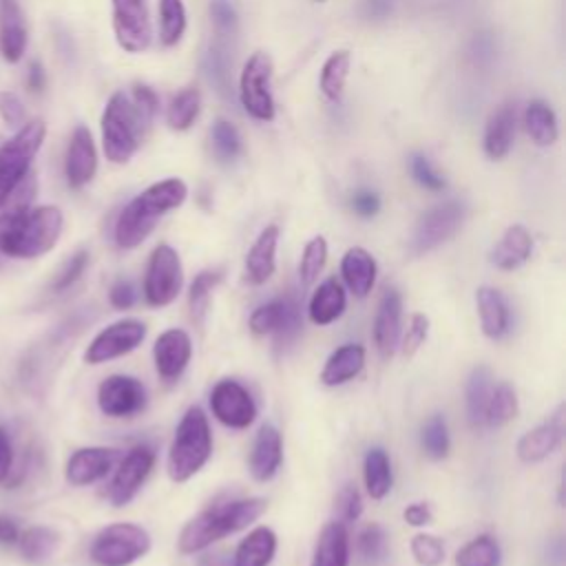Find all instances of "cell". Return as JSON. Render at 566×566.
I'll list each match as a JSON object with an SVG mask.
<instances>
[{
  "instance_id": "25",
  "label": "cell",
  "mask_w": 566,
  "mask_h": 566,
  "mask_svg": "<svg viewBox=\"0 0 566 566\" xmlns=\"http://www.w3.org/2000/svg\"><path fill=\"white\" fill-rule=\"evenodd\" d=\"M478 314H480V327L486 338H504L511 329V312L500 290L491 285H482L475 292Z\"/></svg>"
},
{
  "instance_id": "39",
  "label": "cell",
  "mask_w": 566,
  "mask_h": 566,
  "mask_svg": "<svg viewBox=\"0 0 566 566\" xmlns=\"http://www.w3.org/2000/svg\"><path fill=\"white\" fill-rule=\"evenodd\" d=\"M199 106H201V97L199 91L188 86L184 91H179L166 111V122L172 130H186L195 124L197 115H199Z\"/></svg>"
},
{
  "instance_id": "63",
  "label": "cell",
  "mask_w": 566,
  "mask_h": 566,
  "mask_svg": "<svg viewBox=\"0 0 566 566\" xmlns=\"http://www.w3.org/2000/svg\"><path fill=\"white\" fill-rule=\"evenodd\" d=\"M391 11V0H367V13L374 18H385Z\"/></svg>"
},
{
  "instance_id": "44",
  "label": "cell",
  "mask_w": 566,
  "mask_h": 566,
  "mask_svg": "<svg viewBox=\"0 0 566 566\" xmlns=\"http://www.w3.org/2000/svg\"><path fill=\"white\" fill-rule=\"evenodd\" d=\"M221 281V270H201L188 290V305H190V314L195 321L201 323L208 303H210V292L214 290V285Z\"/></svg>"
},
{
  "instance_id": "5",
  "label": "cell",
  "mask_w": 566,
  "mask_h": 566,
  "mask_svg": "<svg viewBox=\"0 0 566 566\" xmlns=\"http://www.w3.org/2000/svg\"><path fill=\"white\" fill-rule=\"evenodd\" d=\"M102 148L108 161L126 164L139 148L142 137L148 133L130 95L117 91L108 97L102 113Z\"/></svg>"
},
{
  "instance_id": "4",
  "label": "cell",
  "mask_w": 566,
  "mask_h": 566,
  "mask_svg": "<svg viewBox=\"0 0 566 566\" xmlns=\"http://www.w3.org/2000/svg\"><path fill=\"white\" fill-rule=\"evenodd\" d=\"M212 455V433L201 407H188L168 449L166 469L172 482H186L203 469Z\"/></svg>"
},
{
  "instance_id": "62",
  "label": "cell",
  "mask_w": 566,
  "mask_h": 566,
  "mask_svg": "<svg viewBox=\"0 0 566 566\" xmlns=\"http://www.w3.org/2000/svg\"><path fill=\"white\" fill-rule=\"evenodd\" d=\"M197 566H232V559L226 553H206L199 557Z\"/></svg>"
},
{
  "instance_id": "24",
  "label": "cell",
  "mask_w": 566,
  "mask_h": 566,
  "mask_svg": "<svg viewBox=\"0 0 566 566\" xmlns=\"http://www.w3.org/2000/svg\"><path fill=\"white\" fill-rule=\"evenodd\" d=\"M279 228L265 226L245 254V279L252 285H263L276 270Z\"/></svg>"
},
{
  "instance_id": "60",
  "label": "cell",
  "mask_w": 566,
  "mask_h": 566,
  "mask_svg": "<svg viewBox=\"0 0 566 566\" xmlns=\"http://www.w3.org/2000/svg\"><path fill=\"white\" fill-rule=\"evenodd\" d=\"M27 86L31 93H42L46 86V73L38 60H33L27 69Z\"/></svg>"
},
{
  "instance_id": "47",
  "label": "cell",
  "mask_w": 566,
  "mask_h": 566,
  "mask_svg": "<svg viewBox=\"0 0 566 566\" xmlns=\"http://www.w3.org/2000/svg\"><path fill=\"white\" fill-rule=\"evenodd\" d=\"M409 548L420 566H440L444 562V544L436 535L418 533L411 537Z\"/></svg>"
},
{
  "instance_id": "37",
  "label": "cell",
  "mask_w": 566,
  "mask_h": 566,
  "mask_svg": "<svg viewBox=\"0 0 566 566\" xmlns=\"http://www.w3.org/2000/svg\"><path fill=\"white\" fill-rule=\"evenodd\" d=\"M500 564H502V548L497 539L489 533L473 537L455 553V566H500Z\"/></svg>"
},
{
  "instance_id": "6",
  "label": "cell",
  "mask_w": 566,
  "mask_h": 566,
  "mask_svg": "<svg viewBox=\"0 0 566 566\" xmlns=\"http://www.w3.org/2000/svg\"><path fill=\"white\" fill-rule=\"evenodd\" d=\"M44 137L46 124L42 119H31L15 128L13 135L0 144V206L31 172L33 159L40 153Z\"/></svg>"
},
{
  "instance_id": "13",
  "label": "cell",
  "mask_w": 566,
  "mask_h": 566,
  "mask_svg": "<svg viewBox=\"0 0 566 566\" xmlns=\"http://www.w3.org/2000/svg\"><path fill=\"white\" fill-rule=\"evenodd\" d=\"M155 467V449L150 444H135L115 464L106 495L113 506H126L144 486Z\"/></svg>"
},
{
  "instance_id": "15",
  "label": "cell",
  "mask_w": 566,
  "mask_h": 566,
  "mask_svg": "<svg viewBox=\"0 0 566 566\" xmlns=\"http://www.w3.org/2000/svg\"><path fill=\"white\" fill-rule=\"evenodd\" d=\"M210 409L212 416L230 429H248L256 420L254 398L241 382L232 378H223L212 387Z\"/></svg>"
},
{
  "instance_id": "58",
  "label": "cell",
  "mask_w": 566,
  "mask_h": 566,
  "mask_svg": "<svg viewBox=\"0 0 566 566\" xmlns=\"http://www.w3.org/2000/svg\"><path fill=\"white\" fill-rule=\"evenodd\" d=\"M402 517H405V522H407L409 526H427V524H431V520H433L431 509H429L427 502H413V504H409V506L405 509Z\"/></svg>"
},
{
  "instance_id": "59",
  "label": "cell",
  "mask_w": 566,
  "mask_h": 566,
  "mask_svg": "<svg viewBox=\"0 0 566 566\" xmlns=\"http://www.w3.org/2000/svg\"><path fill=\"white\" fill-rule=\"evenodd\" d=\"M11 467H13V444L4 427H0V482L7 480V475L11 473Z\"/></svg>"
},
{
  "instance_id": "22",
  "label": "cell",
  "mask_w": 566,
  "mask_h": 566,
  "mask_svg": "<svg viewBox=\"0 0 566 566\" xmlns=\"http://www.w3.org/2000/svg\"><path fill=\"white\" fill-rule=\"evenodd\" d=\"M283 462V438L281 431L265 422L259 427L252 451H250V473L256 482L272 480Z\"/></svg>"
},
{
  "instance_id": "1",
  "label": "cell",
  "mask_w": 566,
  "mask_h": 566,
  "mask_svg": "<svg viewBox=\"0 0 566 566\" xmlns=\"http://www.w3.org/2000/svg\"><path fill=\"white\" fill-rule=\"evenodd\" d=\"M62 228L64 214L57 206L0 208V252L9 259H38L55 248Z\"/></svg>"
},
{
  "instance_id": "33",
  "label": "cell",
  "mask_w": 566,
  "mask_h": 566,
  "mask_svg": "<svg viewBox=\"0 0 566 566\" xmlns=\"http://www.w3.org/2000/svg\"><path fill=\"white\" fill-rule=\"evenodd\" d=\"M493 389V378L486 365H478L473 367V371L467 378V387H464V405H467V420L473 429L484 427V418H486V405H489V396Z\"/></svg>"
},
{
  "instance_id": "57",
  "label": "cell",
  "mask_w": 566,
  "mask_h": 566,
  "mask_svg": "<svg viewBox=\"0 0 566 566\" xmlns=\"http://www.w3.org/2000/svg\"><path fill=\"white\" fill-rule=\"evenodd\" d=\"M352 210L363 217V219H369L374 214H378L380 210V197L374 192V190H356L352 195Z\"/></svg>"
},
{
  "instance_id": "49",
  "label": "cell",
  "mask_w": 566,
  "mask_h": 566,
  "mask_svg": "<svg viewBox=\"0 0 566 566\" xmlns=\"http://www.w3.org/2000/svg\"><path fill=\"white\" fill-rule=\"evenodd\" d=\"M409 170H411V177L418 186H422L424 190H431V192H440L444 190L447 181L444 177L429 164V159L424 155H411L409 159Z\"/></svg>"
},
{
  "instance_id": "14",
  "label": "cell",
  "mask_w": 566,
  "mask_h": 566,
  "mask_svg": "<svg viewBox=\"0 0 566 566\" xmlns=\"http://www.w3.org/2000/svg\"><path fill=\"white\" fill-rule=\"evenodd\" d=\"M148 405V391L142 380L126 374H113L97 387V407L108 418H133Z\"/></svg>"
},
{
  "instance_id": "21",
  "label": "cell",
  "mask_w": 566,
  "mask_h": 566,
  "mask_svg": "<svg viewBox=\"0 0 566 566\" xmlns=\"http://www.w3.org/2000/svg\"><path fill=\"white\" fill-rule=\"evenodd\" d=\"M400 323H402V296L396 287H387L378 301L374 318V343L380 356L389 358L400 343Z\"/></svg>"
},
{
  "instance_id": "43",
  "label": "cell",
  "mask_w": 566,
  "mask_h": 566,
  "mask_svg": "<svg viewBox=\"0 0 566 566\" xmlns=\"http://www.w3.org/2000/svg\"><path fill=\"white\" fill-rule=\"evenodd\" d=\"M420 444L424 453L433 460H442L449 455L451 449V438H449V427L447 420L440 413H433L420 431Z\"/></svg>"
},
{
  "instance_id": "10",
  "label": "cell",
  "mask_w": 566,
  "mask_h": 566,
  "mask_svg": "<svg viewBox=\"0 0 566 566\" xmlns=\"http://www.w3.org/2000/svg\"><path fill=\"white\" fill-rule=\"evenodd\" d=\"M270 80H272V60L263 51L252 53L243 64V71L239 77V97L243 108L254 119H261V122H270L274 117Z\"/></svg>"
},
{
  "instance_id": "30",
  "label": "cell",
  "mask_w": 566,
  "mask_h": 566,
  "mask_svg": "<svg viewBox=\"0 0 566 566\" xmlns=\"http://www.w3.org/2000/svg\"><path fill=\"white\" fill-rule=\"evenodd\" d=\"M349 564V533L343 522L323 526L310 566H347Z\"/></svg>"
},
{
  "instance_id": "36",
  "label": "cell",
  "mask_w": 566,
  "mask_h": 566,
  "mask_svg": "<svg viewBox=\"0 0 566 566\" xmlns=\"http://www.w3.org/2000/svg\"><path fill=\"white\" fill-rule=\"evenodd\" d=\"M524 126H526L528 137L537 146H551L557 139V117H555L553 108L542 99H533L526 106Z\"/></svg>"
},
{
  "instance_id": "35",
  "label": "cell",
  "mask_w": 566,
  "mask_h": 566,
  "mask_svg": "<svg viewBox=\"0 0 566 566\" xmlns=\"http://www.w3.org/2000/svg\"><path fill=\"white\" fill-rule=\"evenodd\" d=\"M20 553L31 564H44L49 562L60 546V535L49 526H29L18 537Z\"/></svg>"
},
{
  "instance_id": "32",
  "label": "cell",
  "mask_w": 566,
  "mask_h": 566,
  "mask_svg": "<svg viewBox=\"0 0 566 566\" xmlns=\"http://www.w3.org/2000/svg\"><path fill=\"white\" fill-rule=\"evenodd\" d=\"M276 553V535L268 526L252 528L237 546L232 566H270Z\"/></svg>"
},
{
  "instance_id": "51",
  "label": "cell",
  "mask_w": 566,
  "mask_h": 566,
  "mask_svg": "<svg viewBox=\"0 0 566 566\" xmlns=\"http://www.w3.org/2000/svg\"><path fill=\"white\" fill-rule=\"evenodd\" d=\"M336 511L340 515L338 522L343 524H349V522H356L363 513V497L358 493V489L354 484H345L336 497Z\"/></svg>"
},
{
  "instance_id": "17",
  "label": "cell",
  "mask_w": 566,
  "mask_h": 566,
  "mask_svg": "<svg viewBox=\"0 0 566 566\" xmlns=\"http://www.w3.org/2000/svg\"><path fill=\"white\" fill-rule=\"evenodd\" d=\"M122 453L111 447H82L75 449L64 469V478L73 486H88L111 473L115 469Z\"/></svg>"
},
{
  "instance_id": "40",
  "label": "cell",
  "mask_w": 566,
  "mask_h": 566,
  "mask_svg": "<svg viewBox=\"0 0 566 566\" xmlns=\"http://www.w3.org/2000/svg\"><path fill=\"white\" fill-rule=\"evenodd\" d=\"M356 551H358V557L363 564H367V566L380 564L389 553V539H387L385 528L374 522L363 526L356 537Z\"/></svg>"
},
{
  "instance_id": "46",
  "label": "cell",
  "mask_w": 566,
  "mask_h": 566,
  "mask_svg": "<svg viewBox=\"0 0 566 566\" xmlns=\"http://www.w3.org/2000/svg\"><path fill=\"white\" fill-rule=\"evenodd\" d=\"M327 261V241L323 237H314L305 243L301 261H298V276L303 285H312L318 274L323 272Z\"/></svg>"
},
{
  "instance_id": "27",
  "label": "cell",
  "mask_w": 566,
  "mask_h": 566,
  "mask_svg": "<svg viewBox=\"0 0 566 566\" xmlns=\"http://www.w3.org/2000/svg\"><path fill=\"white\" fill-rule=\"evenodd\" d=\"M533 239L522 223H513L504 230L495 248L491 250V263L500 270H517L531 259Z\"/></svg>"
},
{
  "instance_id": "9",
  "label": "cell",
  "mask_w": 566,
  "mask_h": 566,
  "mask_svg": "<svg viewBox=\"0 0 566 566\" xmlns=\"http://www.w3.org/2000/svg\"><path fill=\"white\" fill-rule=\"evenodd\" d=\"M184 285V268L175 248L159 243L148 259L144 274V298L150 307L170 305Z\"/></svg>"
},
{
  "instance_id": "45",
  "label": "cell",
  "mask_w": 566,
  "mask_h": 566,
  "mask_svg": "<svg viewBox=\"0 0 566 566\" xmlns=\"http://www.w3.org/2000/svg\"><path fill=\"white\" fill-rule=\"evenodd\" d=\"M210 142H212V150L221 161H232L241 155V135L234 128V124H230L228 119H217L212 124L210 130Z\"/></svg>"
},
{
  "instance_id": "64",
  "label": "cell",
  "mask_w": 566,
  "mask_h": 566,
  "mask_svg": "<svg viewBox=\"0 0 566 566\" xmlns=\"http://www.w3.org/2000/svg\"><path fill=\"white\" fill-rule=\"evenodd\" d=\"M4 259H7V256H4V254H2V252H0V268H2V263H4Z\"/></svg>"
},
{
  "instance_id": "48",
  "label": "cell",
  "mask_w": 566,
  "mask_h": 566,
  "mask_svg": "<svg viewBox=\"0 0 566 566\" xmlns=\"http://www.w3.org/2000/svg\"><path fill=\"white\" fill-rule=\"evenodd\" d=\"M206 75L208 80L217 86V91L221 95L228 93L230 82H228V57H226V49L221 44H212L210 51L206 53Z\"/></svg>"
},
{
  "instance_id": "12",
  "label": "cell",
  "mask_w": 566,
  "mask_h": 566,
  "mask_svg": "<svg viewBox=\"0 0 566 566\" xmlns=\"http://www.w3.org/2000/svg\"><path fill=\"white\" fill-rule=\"evenodd\" d=\"M144 338H146L144 321L119 318L93 336V340L84 349V363L102 365V363L115 360L119 356H126L133 349H137Z\"/></svg>"
},
{
  "instance_id": "31",
  "label": "cell",
  "mask_w": 566,
  "mask_h": 566,
  "mask_svg": "<svg viewBox=\"0 0 566 566\" xmlns=\"http://www.w3.org/2000/svg\"><path fill=\"white\" fill-rule=\"evenodd\" d=\"M515 137V106L502 104L497 111L491 113L486 128H484V153L491 159H502Z\"/></svg>"
},
{
  "instance_id": "19",
  "label": "cell",
  "mask_w": 566,
  "mask_h": 566,
  "mask_svg": "<svg viewBox=\"0 0 566 566\" xmlns=\"http://www.w3.org/2000/svg\"><path fill=\"white\" fill-rule=\"evenodd\" d=\"M95 172H97V148L91 130L84 124H80L71 133L66 157H64L66 184L71 188H82L95 177Z\"/></svg>"
},
{
  "instance_id": "16",
  "label": "cell",
  "mask_w": 566,
  "mask_h": 566,
  "mask_svg": "<svg viewBox=\"0 0 566 566\" xmlns=\"http://www.w3.org/2000/svg\"><path fill=\"white\" fill-rule=\"evenodd\" d=\"M113 4V31L117 44L128 53L148 49L153 27L148 18L146 0H111Z\"/></svg>"
},
{
  "instance_id": "41",
  "label": "cell",
  "mask_w": 566,
  "mask_h": 566,
  "mask_svg": "<svg viewBox=\"0 0 566 566\" xmlns=\"http://www.w3.org/2000/svg\"><path fill=\"white\" fill-rule=\"evenodd\" d=\"M349 53L347 51H334L323 69H321V91L325 97L329 99H338L343 93V86L347 82V73H349Z\"/></svg>"
},
{
  "instance_id": "20",
  "label": "cell",
  "mask_w": 566,
  "mask_h": 566,
  "mask_svg": "<svg viewBox=\"0 0 566 566\" xmlns=\"http://www.w3.org/2000/svg\"><path fill=\"white\" fill-rule=\"evenodd\" d=\"M562 436H564V407L559 405L557 411L553 413V418L533 427L517 440L515 453L526 464L542 462L559 447Z\"/></svg>"
},
{
  "instance_id": "52",
  "label": "cell",
  "mask_w": 566,
  "mask_h": 566,
  "mask_svg": "<svg viewBox=\"0 0 566 566\" xmlns=\"http://www.w3.org/2000/svg\"><path fill=\"white\" fill-rule=\"evenodd\" d=\"M130 99H133L135 111L139 113L144 126L150 128V124L155 119V113H157V106H159V99H157L155 91L150 86H146V84H135L133 93H130Z\"/></svg>"
},
{
  "instance_id": "29",
  "label": "cell",
  "mask_w": 566,
  "mask_h": 566,
  "mask_svg": "<svg viewBox=\"0 0 566 566\" xmlns=\"http://www.w3.org/2000/svg\"><path fill=\"white\" fill-rule=\"evenodd\" d=\"M347 307V296L343 285L336 279H325L312 294L310 305H307V314L310 321L318 327L332 325L334 321H338L343 316Z\"/></svg>"
},
{
  "instance_id": "8",
  "label": "cell",
  "mask_w": 566,
  "mask_h": 566,
  "mask_svg": "<svg viewBox=\"0 0 566 566\" xmlns=\"http://www.w3.org/2000/svg\"><path fill=\"white\" fill-rule=\"evenodd\" d=\"M250 329L256 336H274L279 349L292 345L303 329L298 294L287 290V294L259 305L250 314Z\"/></svg>"
},
{
  "instance_id": "11",
  "label": "cell",
  "mask_w": 566,
  "mask_h": 566,
  "mask_svg": "<svg viewBox=\"0 0 566 566\" xmlns=\"http://www.w3.org/2000/svg\"><path fill=\"white\" fill-rule=\"evenodd\" d=\"M464 217H467V208L462 201L451 199L433 206L416 223V230L411 237V252L424 254L436 250L460 230V226L464 223Z\"/></svg>"
},
{
  "instance_id": "26",
  "label": "cell",
  "mask_w": 566,
  "mask_h": 566,
  "mask_svg": "<svg viewBox=\"0 0 566 566\" xmlns=\"http://www.w3.org/2000/svg\"><path fill=\"white\" fill-rule=\"evenodd\" d=\"M365 367V347L358 343H345L336 347L323 369H321V382L325 387H338L349 380H354Z\"/></svg>"
},
{
  "instance_id": "56",
  "label": "cell",
  "mask_w": 566,
  "mask_h": 566,
  "mask_svg": "<svg viewBox=\"0 0 566 566\" xmlns=\"http://www.w3.org/2000/svg\"><path fill=\"white\" fill-rule=\"evenodd\" d=\"M137 301V290L130 281L126 279H119L111 285L108 290V303L115 307V310H128L133 307Z\"/></svg>"
},
{
  "instance_id": "2",
  "label": "cell",
  "mask_w": 566,
  "mask_h": 566,
  "mask_svg": "<svg viewBox=\"0 0 566 566\" xmlns=\"http://www.w3.org/2000/svg\"><path fill=\"white\" fill-rule=\"evenodd\" d=\"M186 197L188 186L177 177H168L148 186L122 208L113 230L115 243L124 250L137 248L155 230L157 221L166 212L179 208L186 201Z\"/></svg>"
},
{
  "instance_id": "61",
  "label": "cell",
  "mask_w": 566,
  "mask_h": 566,
  "mask_svg": "<svg viewBox=\"0 0 566 566\" xmlns=\"http://www.w3.org/2000/svg\"><path fill=\"white\" fill-rule=\"evenodd\" d=\"M18 537H20L18 524H15L11 517L0 515V544H2V546L18 544Z\"/></svg>"
},
{
  "instance_id": "53",
  "label": "cell",
  "mask_w": 566,
  "mask_h": 566,
  "mask_svg": "<svg viewBox=\"0 0 566 566\" xmlns=\"http://www.w3.org/2000/svg\"><path fill=\"white\" fill-rule=\"evenodd\" d=\"M0 119L4 122V126L9 128H20L27 122L24 115V104L18 97V93L13 91H0Z\"/></svg>"
},
{
  "instance_id": "42",
  "label": "cell",
  "mask_w": 566,
  "mask_h": 566,
  "mask_svg": "<svg viewBox=\"0 0 566 566\" xmlns=\"http://www.w3.org/2000/svg\"><path fill=\"white\" fill-rule=\"evenodd\" d=\"M186 31V9L181 0H159V38L164 46H172Z\"/></svg>"
},
{
  "instance_id": "3",
  "label": "cell",
  "mask_w": 566,
  "mask_h": 566,
  "mask_svg": "<svg viewBox=\"0 0 566 566\" xmlns=\"http://www.w3.org/2000/svg\"><path fill=\"white\" fill-rule=\"evenodd\" d=\"M268 509V502L263 497H241V500H228L221 504H212L203 509L199 515H195L179 533L177 546L184 555H195L217 539L237 533L252 522H256L263 511Z\"/></svg>"
},
{
  "instance_id": "7",
  "label": "cell",
  "mask_w": 566,
  "mask_h": 566,
  "mask_svg": "<svg viewBox=\"0 0 566 566\" xmlns=\"http://www.w3.org/2000/svg\"><path fill=\"white\" fill-rule=\"evenodd\" d=\"M150 551V535L133 522L104 526L91 542L88 555L95 566H130Z\"/></svg>"
},
{
  "instance_id": "34",
  "label": "cell",
  "mask_w": 566,
  "mask_h": 566,
  "mask_svg": "<svg viewBox=\"0 0 566 566\" xmlns=\"http://www.w3.org/2000/svg\"><path fill=\"white\" fill-rule=\"evenodd\" d=\"M363 478H365V489L371 500H382L391 491V482H394L391 462L382 447H371L365 453Z\"/></svg>"
},
{
  "instance_id": "55",
  "label": "cell",
  "mask_w": 566,
  "mask_h": 566,
  "mask_svg": "<svg viewBox=\"0 0 566 566\" xmlns=\"http://www.w3.org/2000/svg\"><path fill=\"white\" fill-rule=\"evenodd\" d=\"M427 334H429V318L420 312H416L409 321V327L402 336V354L405 356H411L418 352V347L427 340Z\"/></svg>"
},
{
  "instance_id": "38",
  "label": "cell",
  "mask_w": 566,
  "mask_h": 566,
  "mask_svg": "<svg viewBox=\"0 0 566 566\" xmlns=\"http://www.w3.org/2000/svg\"><path fill=\"white\" fill-rule=\"evenodd\" d=\"M517 416V394L509 382H497L491 389L484 427L497 429Z\"/></svg>"
},
{
  "instance_id": "50",
  "label": "cell",
  "mask_w": 566,
  "mask_h": 566,
  "mask_svg": "<svg viewBox=\"0 0 566 566\" xmlns=\"http://www.w3.org/2000/svg\"><path fill=\"white\" fill-rule=\"evenodd\" d=\"M88 265V252L86 250H77L60 270V274L53 281V292H64L71 285H75L80 281V276L84 274Z\"/></svg>"
},
{
  "instance_id": "23",
  "label": "cell",
  "mask_w": 566,
  "mask_h": 566,
  "mask_svg": "<svg viewBox=\"0 0 566 566\" xmlns=\"http://www.w3.org/2000/svg\"><path fill=\"white\" fill-rule=\"evenodd\" d=\"M29 44V29L18 0H0V55L18 64Z\"/></svg>"
},
{
  "instance_id": "18",
  "label": "cell",
  "mask_w": 566,
  "mask_h": 566,
  "mask_svg": "<svg viewBox=\"0 0 566 566\" xmlns=\"http://www.w3.org/2000/svg\"><path fill=\"white\" fill-rule=\"evenodd\" d=\"M153 358H155V369L164 380L168 382L177 380L186 371L192 358V340L188 332L179 327H170L161 332L153 345Z\"/></svg>"
},
{
  "instance_id": "54",
  "label": "cell",
  "mask_w": 566,
  "mask_h": 566,
  "mask_svg": "<svg viewBox=\"0 0 566 566\" xmlns=\"http://www.w3.org/2000/svg\"><path fill=\"white\" fill-rule=\"evenodd\" d=\"M212 24L219 35H232L237 31V11L230 0H212L210 2Z\"/></svg>"
},
{
  "instance_id": "28",
  "label": "cell",
  "mask_w": 566,
  "mask_h": 566,
  "mask_svg": "<svg viewBox=\"0 0 566 566\" xmlns=\"http://www.w3.org/2000/svg\"><path fill=\"white\" fill-rule=\"evenodd\" d=\"M376 274H378V268H376V261L374 256L365 250V248H349L343 259H340V276L347 285V290L358 296V298H365L374 283H376Z\"/></svg>"
}]
</instances>
